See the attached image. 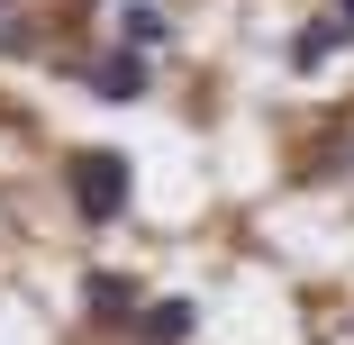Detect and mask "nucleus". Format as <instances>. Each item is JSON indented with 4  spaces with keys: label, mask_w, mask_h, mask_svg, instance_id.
Here are the masks:
<instances>
[{
    "label": "nucleus",
    "mask_w": 354,
    "mask_h": 345,
    "mask_svg": "<svg viewBox=\"0 0 354 345\" xmlns=\"http://www.w3.org/2000/svg\"><path fill=\"white\" fill-rule=\"evenodd\" d=\"M82 300H91V318H100V327H136V309H146V300H136V282H118V272H91Z\"/></svg>",
    "instance_id": "4"
},
{
    "label": "nucleus",
    "mask_w": 354,
    "mask_h": 345,
    "mask_svg": "<svg viewBox=\"0 0 354 345\" xmlns=\"http://www.w3.org/2000/svg\"><path fill=\"white\" fill-rule=\"evenodd\" d=\"M191 318H200V300H146V309H136L146 345H182V336H191Z\"/></svg>",
    "instance_id": "5"
},
{
    "label": "nucleus",
    "mask_w": 354,
    "mask_h": 345,
    "mask_svg": "<svg viewBox=\"0 0 354 345\" xmlns=\"http://www.w3.org/2000/svg\"><path fill=\"white\" fill-rule=\"evenodd\" d=\"M91 91H100V100H118V109H127V100H146V55H136V46L100 55V64H91Z\"/></svg>",
    "instance_id": "2"
},
{
    "label": "nucleus",
    "mask_w": 354,
    "mask_h": 345,
    "mask_svg": "<svg viewBox=\"0 0 354 345\" xmlns=\"http://www.w3.org/2000/svg\"><path fill=\"white\" fill-rule=\"evenodd\" d=\"M0 10H10V0H0Z\"/></svg>",
    "instance_id": "7"
},
{
    "label": "nucleus",
    "mask_w": 354,
    "mask_h": 345,
    "mask_svg": "<svg viewBox=\"0 0 354 345\" xmlns=\"http://www.w3.org/2000/svg\"><path fill=\"white\" fill-rule=\"evenodd\" d=\"M336 46H354V0H336L318 28H300V37H291V64H327Z\"/></svg>",
    "instance_id": "3"
},
{
    "label": "nucleus",
    "mask_w": 354,
    "mask_h": 345,
    "mask_svg": "<svg viewBox=\"0 0 354 345\" xmlns=\"http://www.w3.org/2000/svg\"><path fill=\"white\" fill-rule=\"evenodd\" d=\"M118 46H136V55L164 46V10H155V0H127V10H118Z\"/></svg>",
    "instance_id": "6"
},
{
    "label": "nucleus",
    "mask_w": 354,
    "mask_h": 345,
    "mask_svg": "<svg viewBox=\"0 0 354 345\" xmlns=\"http://www.w3.org/2000/svg\"><path fill=\"white\" fill-rule=\"evenodd\" d=\"M64 182H73V209H82L91 227H109V218L127 209V191H136L127 155H109V146H82V155H73V173H64Z\"/></svg>",
    "instance_id": "1"
}]
</instances>
